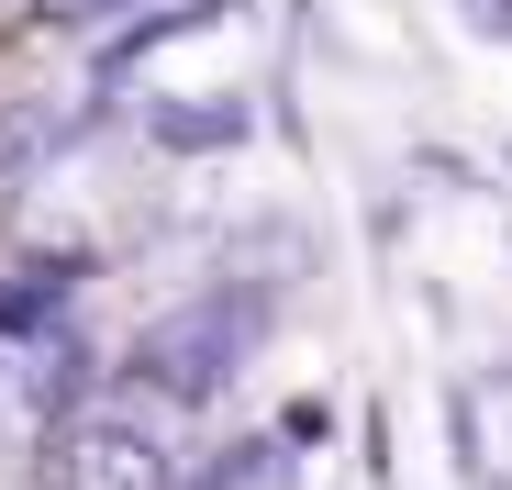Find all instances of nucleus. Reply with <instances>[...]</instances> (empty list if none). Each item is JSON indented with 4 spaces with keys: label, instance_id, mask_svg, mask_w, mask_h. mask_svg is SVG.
Masks as SVG:
<instances>
[{
    "label": "nucleus",
    "instance_id": "1",
    "mask_svg": "<svg viewBox=\"0 0 512 490\" xmlns=\"http://www.w3.org/2000/svg\"><path fill=\"white\" fill-rule=\"evenodd\" d=\"M56 490H167V446L134 424V413H67L56 424V457H45Z\"/></svg>",
    "mask_w": 512,
    "mask_h": 490
},
{
    "label": "nucleus",
    "instance_id": "2",
    "mask_svg": "<svg viewBox=\"0 0 512 490\" xmlns=\"http://www.w3.org/2000/svg\"><path fill=\"white\" fill-rule=\"evenodd\" d=\"M234 357H245V301H201V312H179V323H156L134 368H145L156 390H179V401H212V390L234 379Z\"/></svg>",
    "mask_w": 512,
    "mask_h": 490
},
{
    "label": "nucleus",
    "instance_id": "3",
    "mask_svg": "<svg viewBox=\"0 0 512 490\" xmlns=\"http://www.w3.org/2000/svg\"><path fill=\"white\" fill-rule=\"evenodd\" d=\"M190 490H290V457L279 446H223L190 468Z\"/></svg>",
    "mask_w": 512,
    "mask_h": 490
},
{
    "label": "nucleus",
    "instance_id": "4",
    "mask_svg": "<svg viewBox=\"0 0 512 490\" xmlns=\"http://www.w3.org/2000/svg\"><path fill=\"white\" fill-rule=\"evenodd\" d=\"M34 12H45V23H112L123 0H34Z\"/></svg>",
    "mask_w": 512,
    "mask_h": 490
}]
</instances>
